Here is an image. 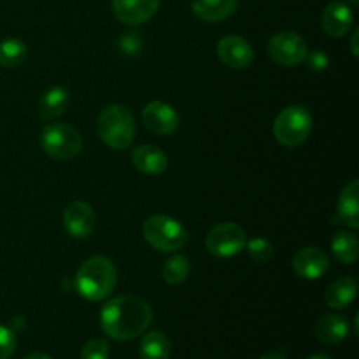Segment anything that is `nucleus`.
Returning a JSON list of instances; mask_svg holds the SVG:
<instances>
[{
    "instance_id": "22",
    "label": "nucleus",
    "mask_w": 359,
    "mask_h": 359,
    "mask_svg": "<svg viewBox=\"0 0 359 359\" xmlns=\"http://www.w3.org/2000/svg\"><path fill=\"white\" fill-rule=\"evenodd\" d=\"M332 251L333 256L339 259L342 265H353L356 263L359 255V241L351 231H339L332 238Z\"/></svg>"
},
{
    "instance_id": "12",
    "label": "nucleus",
    "mask_w": 359,
    "mask_h": 359,
    "mask_svg": "<svg viewBox=\"0 0 359 359\" xmlns=\"http://www.w3.org/2000/svg\"><path fill=\"white\" fill-rule=\"evenodd\" d=\"M330 259L325 251L319 248L309 245V248L300 249L293 258V269L298 277L305 280H318L328 272Z\"/></svg>"
},
{
    "instance_id": "23",
    "label": "nucleus",
    "mask_w": 359,
    "mask_h": 359,
    "mask_svg": "<svg viewBox=\"0 0 359 359\" xmlns=\"http://www.w3.org/2000/svg\"><path fill=\"white\" fill-rule=\"evenodd\" d=\"M27 44L20 39L11 37L0 42V67H4V69L20 67L27 60Z\"/></svg>"
},
{
    "instance_id": "28",
    "label": "nucleus",
    "mask_w": 359,
    "mask_h": 359,
    "mask_svg": "<svg viewBox=\"0 0 359 359\" xmlns=\"http://www.w3.org/2000/svg\"><path fill=\"white\" fill-rule=\"evenodd\" d=\"M119 48H121V51L128 56L139 55L140 49H142V37H140L139 34H133V32L123 34L121 37H119Z\"/></svg>"
},
{
    "instance_id": "10",
    "label": "nucleus",
    "mask_w": 359,
    "mask_h": 359,
    "mask_svg": "<svg viewBox=\"0 0 359 359\" xmlns=\"http://www.w3.org/2000/svg\"><path fill=\"white\" fill-rule=\"evenodd\" d=\"M142 121L154 135H172L179 128V114L172 105L161 100L149 102L142 111Z\"/></svg>"
},
{
    "instance_id": "15",
    "label": "nucleus",
    "mask_w": 359,
    "mask_h": 359,
    "mask_svg": "<svg viewBox=\"0 0 359 359\" xmlns=\"http://www.w3.org/2000/svg\"><path fill=\"white\" fill-rule=\"evenodd\" d=\"M132 163L137 170L147 175H160L167 170L168 158L163 151L153 144H142L132 151Z\"/></svg>"
},
{
    "instance_id": "8",
    "label": "nucleus",
    "mask_w": 359,
    "mask_h": 359,
    "mask_svg": "<svg viewBox=\"0 0 359 359\" xmlns=\"http://www.w3.org/2000/svg\"><path fill=\"white\" fill-rule=\"evenodd\" d=\"M307 42L294 32L284 30L273 35L269 42V55L277 65L297 67L307 56Z\"/></svg>"
},
{
    "instance_id": "4",
    "label": "nucleus",
    "mask_w": 359,
    "mask_h": 359,
    "mask_svg": "<svg viewBox=\"0 0 359 359\" xmlns=\"http://www.w3.org/2000/svg\"><path fill=\"white\" fill-rule=\"evenodd\" d=\"M144 238L160 252H175L188 242V231L177 219L165 214L147 217L142 226Z\"/></svg>"
},
{
    "instance_id": "19",
    "label": "nucleus",
    "mask_w": 359,
    "mask_h": 359,
    "mask_svg": "<svg viewBox=\"0 0 359 359\" xmlns=\"http://www.w3.org/2000/svg\"><path fill=\"white\" fill-rule=\"evenodd\" d=\"M358 294V283L353 277H340L326 291V305L332 309H346Z\"/></svg>"
},
{
    "instance_id": "29",
    "label": "nucleus",
    "mask_w": 359,
    "mask_h": 359,
    "mask_svg": "<svg viewBox=\"0 0 359 359\" xmlns=\"http://www.w3.org/2000/svg\"><path fill=\"white\" fill-rule=\"evenodd\" d=\"M305 60H307L309 67H311L312 70H316V72H323V70L328 69L330 65V56L326 55L323 49H316V51L307 53Z\"/></svg>"
},
{
    "instance_id": "21",
    "label": "nucleus",
    "mask_w": 359,
    "mask_h": 359,
    "mask_svg": "<svg viewBox=\"0 0 359 359\" xmlns=\"http://www.w3.org/2000/svg\"><path fill=\"white\" fill-rule=\"evenodd\" d=\"M170 340L161 332L146 333L139 346L140 359H168L170 358Z\"/></svg>"
},
{
    "instance_id": "2",
    "label": "nucleus",
    "mask_w": 359,
    "mask_h": 359,
    "mask_svg": "<svg viewBox=\"0 0 359 359\" xmlns=\"http://www.w3.org/2000/svg\"><path fill=\"white\" fill-rule=\"evenodd\" d=\"M118 272L105 256H91L76 273V290L88 302H102L114 291Z\"/></svg>"
},
{
    "instance_id": "1",
    "label": "nucleus",
    "mask_w": 359,
    "mask_h": 359,
    "mask_svg": "<svg viewBox=\"0 0 359 359\" xmlns=\"http://www.w3.org/2000/svg\"><path fill=\"white\" fill-rule=\"evenodd\" d=\"M153 323V309L144 298L123 294L109 300L100 312L105 335L118 342H128L142 335Z\"/></svg>"
},
{
    "instance_id": "34",
    "label": "nucleus",
    "mask_w": 359,
    "mask_h": 359,
    "mask_svg": "<svg viewBox=\"0 0 359 359\" xmlns=\"http://www.w3.org/2000/svg\"><path fill=\"white\" fill-rule=\"evenodd\" d=\"M349 4H353V6H358L359 0H349Z\"/></svg>"
},
{
    "instance_id": "17",
    "label": "nucleus",
    "mask_w": 359,
    "mask_h": 359,
    "mask_svg": "<svg viewBox=\"0 0 359 359\" xmlns=\"http://www.w3.org/2000/svg\"><path fill=\"white\" fill-rule=\"evenodd\" d=\"M359 182L353 181L342 189L339 198V209H337L335 223H342L346 226L356 230L359 228Z\"/></svg>"
},
{
    "instance_id": "14",
    "label": "nucleus",
    "mask_w": 359,
    "mask_h": 359,
    "mask_svg": "<svg viewBox=\"0 0 359 359\" xmlns=\"http://www.w3.org/2000/svg\"><path fill=\"white\" fill-rule=\"evenodd\" d=\"M323 30L332 37H344L354 25V14L344 2H332L326 6L321 16Z\"/></svg>"
},
{
    "instance_id": "31",
    "label": "nucleus",
    "mask_w": 359,
    "mask_h": 359,
    "mask_svg": "<svg viewBox=\"0 0 359 359\" xmlns=\"http://www.w3.org/2000/svg\"><path fill=\"white\" fill-rule=\"evenodd\" d=\"M259 359H286L283 356V354H279V353H269V354H265V356H262Z\"/></svg>"
},
{
    "instance_id": "32",
    "label": "nucleus",
    "mask_w": 359,
    "mask_h": 359,
    "mask_svg": "<svg viewBox=\"0 0 359 359\" xmlns=\"http://www.w3.org/2000/svg\"><path fill=\"white\" fill-rule=\"evenodd\" d=\"M25 359H51V358L46 356V354H42V353H34V354H28Z\"/></svg>"
},
{
    "instance_id": "33",
    "label": "nucleus",
    "mask_w": 359,
    "mask_h": 359,
    "mask_svg": "<svg viewBox=\"0 0 359 359\" xmlns=\"http://www.w3.org/2000/svg\"><path fill=\"white\" fill-rule=\"evenodd\" d=\"M309 359H332V358H330L328 354H325V353H318V354H312V356Z\"/></svg>"
},
{
    "instance_id": "9",
    "label": "nucleus",
    "mask_w": 359,
    "mask_h": 359,
    "mask_svg": "<svg viewBox=\"0 0 359 359\" xmlns=\"http://www.w3.org/2000/svg\"><path fill=\"white\" fill-rule=\"evenodd\" d=\"M95 210L90 203L74 200L63 210V226L72 238H88L95 230Z\"/></svg>"
},
{
    "instance_id": "7",
    "label": "nucleus",
    "mask_w": 359,
    "mask_h": 359,
    "mask_svg": "<svg viewBox=\"0 0 359 359\" xmlns=\"http://www.w3.org/2000/svg\"><path fill=\"white\" fill-rule=\"evenodd\" d=\"M248 233L235 223H219L207 233L205 249L216 258H231L244 251Z\"/></svg>"
},
{
    "instance_id": "3",
    "label": "nucleus",
    "mask_w": 359,
    "mask_h": 359,
    "mask_svg": "<svg viewBox=\"0 0 359 359\" xmlns=\"http://www.w3.org/2000/svg\"><path fill=\"white\" fill-rule=\"evenodd\" d=\"M98 137L112 149H126L135 139V118L123 104H111L102 109L97 119Z\"/></svg>"
},
{
    "instance_id": "6",
    "label": "nucleus",
    "mask_w": 359,
    "mask_h": 359,
    "mask_svg": "<svg viewBox=\"0 0 359 359\" xmlns=\"http://www.w3.org/2000/svg\"><path fill=\"white\" fill-rule=\"evenodd\" d=\"M41 147L53 160H72L83 149V137L72 125L51 123L42 128Z\"/></svg>"
},
{
    "instance_id": "16",
    "label": "nucleus",
    "mask_w": 359,
    "mask_h": 359,
    "mask_svg": "<svg viewBox=\"0 0 359 359\" xmlns=\"http://www.w3.org/2000/svg\"><path fill=\"white\" fill-rule=\"evenodd\" d=\"M314 335L318 340L328 346H337V344L344 342L349 337V321L340 314H328L323 316L318 323H316Z\"/></svg>"
},
{
    "instance_id": "26",
    "label": "nucleus",
    "mask_w": 359,
    "mask_h": 359,
    "mask_svg": "<svg viewBox=\"0 0 359 359\" xmlns=\"http://www.w3.org/2000/svg\"><path fill=\"white\" fill-rule=\"evenodd\" d=\"M81 359H109V344L104 339L88 340L81 349Z\"/></svg>"
},
{
    "instance_id": "24",
    "label": "nucleus",
    "mask_w": 359,
    "mask_h": 359,
    "mask_svg": "<svg viewBox=\"0 0 359 359\" xmlns=\"http://www.w3.org/2000/svg\"><path fill=\"white\" fill-rule=\"evenodd\" d=\"M189 259L182 255L172 256L170 259H167L163 265V270H161V276H163V280L170 286H177V284H182L189 276Z\"/></svg>"
},
{
    "instance_id": "18",
    "label": "nucleus",
    "mask_w": 359,
    "mask_h": 359,
    "mask_svg": "<svg viewBox=\"0 0 359 359\" xmlns=\"http://www.w3.org/2000/svg\"><path fill=\"white\" fill-rule=\"evenodd\" d=\"M238 0H191V9L203 21H223L235 13Z\"/></svg>"
},
{
    "instance_id": "30",
    "label": "nucleus",
    "mask_w": 359,
    "mask_h": 359,
    "mask_svg": "<svg viewBox=\"0 0 359 359\" xmlns=\"http://www.w3.org/2000/svg\"><path fill=\"white\" fill-rule=\"evenodd\" d=\"M358 39H359V30H354L353 37H351V53H353V56H358L359 55Z\"/></svg>"
},
{
    "instance_id": "27",
    "label": "nucleus",
    "mask_w": 359,
    "mask_h": 359,
    "mask_svg": "<svg viewBox=\"0 0 359 359\" xmlns=\"http://www.w3.org/2000/svg\"><path fill=\"white\" fill-rule=\"evenodd\" d=\"M16 351V335L13 330L0 325V359H9Z\"/></svg>"
},
{
    "instance_id": "20",
    "label": "nucleus",
    "mask_w": 359,
    "mask_h": 359,
    "mask_svg": "<svg viewBox=\"0 0 359 359\" xmlns=\"http://www.w3.org/2000/svg\"><path fill=\"white\" fill-rule=\"evenodd\" d=\"M69 91L62 86H55L42 95L39 102V114L44 119H56L69 109Z\"/></svg>"
},
{
    "instance_id": "5",
    "label": "nucleus",
    "mask_w": 359,
    "mask_h": 359,
    "mask_svg": "<svg viewBox=\"0 0 359 359\" xmlns=\"http://www.w3.org/2000/svg\"><path fill=\"white\" fill-rule=\"evenodd\" d=\"M312 132V116L304 105H290L277 114L273 121V135L286 147H298Z\"/></svg>"
},
{
    "instance_id": "13",
    "label": "nucleus",
    "mask_w": 359,
    "mask_h": 359,
    "mask_svg": "<svg viewBox=\"0 0 359 359\" xmlns=\"http://www.w3.org/2000/svg\"><path fill=\"white\" fill-rule=\"evenodd\" d=\"M160 0H112V11L121 23L137 27L156 14Z\"/></svg>"
},
{
    "instance_id": "25",
    "label": "nucleus",
    "mask_w": 359,
    "mask_h": 359,
    "mask_svg": "<svg viewBox=\"0 0 359 359\" xmlns=\"http://www.w3.org/2000/svg\"><path fill=\"white\" fill-rule=\"evenodd\" d=\"M245 248H248L249 256L256 263H266L273 258V245L270 244V241L263 237L251 238V241H248Z\"/></svg>"
},
{
    "instance_id": "11",
    "label": "nucleus",
    "mask_w": 359,
    "mask_h": 359,
    "mask_svg": "<svg viewBox=\"0 0 359 359\" xmlns=\"http://www.w3.org/2000/svg\"><path fill=\"white\" fill-rule=\"evenodd\" d=\"M217 56L228 69H248L255 60L252 46L241 35H224L217 42Z\"/></svg>"
}]
</instances>
